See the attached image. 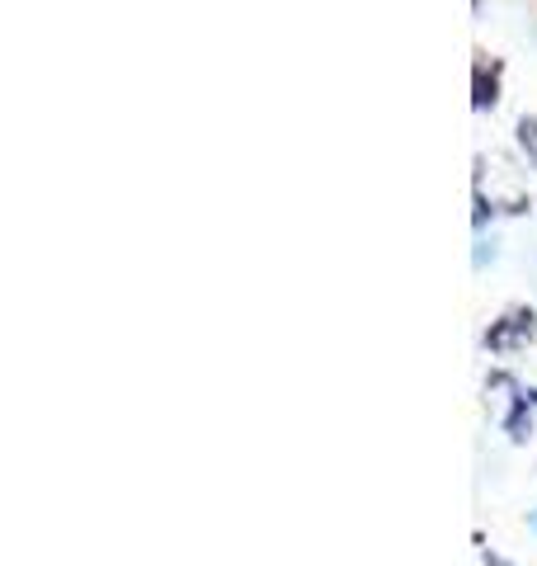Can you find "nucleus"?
<instances>
[{"label":"nucleus","instance_id":"obj_4","mask_svg":"<svg viewBox=\"0 0 537 566\" xmlns=\"http://www.w3.org/2000/svg\"><path fill=\"white\" fill-rule=\"evenodd\" d=\"M533 524H537V520H533Z\"/></svg>","mask_w":537,"mask_h":566},{"label":"nucleus","instance_id":"obj_1","mask_svg":"<svg viewBox=\"0 0 537 566\" xmlns=\"http://www.w3.org/2000/svg\"><path fill=\"white\" fill-rule=\"evenodd\" d=\"M537 335V316H533V307H509L505 316H499V322L486 331V345L491 349H518V345H528Z\"/></svg>","mask_w":537,"mask_h":566},{"label":"nucleus","instance_id":"obj_3","mask_svg":"<svg viewBox=\"0 0 537 566\" xmlns=\"http://www.w3.org/2000/svg\"><path fill=\"white\" fill-rule=\"evenodd\" d=\"M518 147H524L533 161H537V118H524V123H518Z\"/></svg>","mask_w":537,"mask_h":566},{"label":"nucleus","instance_id":"obj_2","mask_svg":"<svg viewBox=\"0 0 537 566\" xmlns=\"http://www.w3.org/2000/svg\"><path fill=\"white\" fill-rule=\"evenodd\" d=\"M499 57H486V52H476V81H472V104L476 109H495L499 99Z\"/></svg>","mask_w":537,"mask_h":566}]
</instances>
